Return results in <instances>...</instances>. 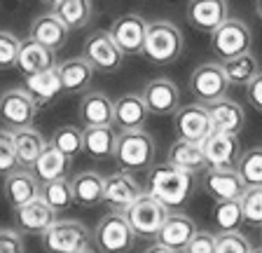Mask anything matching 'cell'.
Returning <instances> with one entry per match:
<instances>
[{
    "label": "cell",
    "mask_w": 262,
    "mask_h": 253,
    "mask_svg": "<svg viewBox=\"0 0 262 253\" xmlns=\"http://www.w3.org/2000/svg\"><path fill=\"white\" fill-rule=\"evenodd\" d=\"M56 71H59L63 94L87 92L94 80V73H96L89 66V61L84 59V56H73V59L61 61V64H56Z\"/></svg>",
    "instance_id": "cell-25"
},
{
    "label": "cell",
    "mask_w": 262,
    "mask_h": 253,
    "mask_svg": "<svg viewBox=\"0 0 262 253\" xmlns=\"http://www.w3.org/2000/svg\"><path fill=\"white\" fill-rule=\"evenodd\" d=\"M143 253H178V251H173V248H169V246H164V244H157V242H155L152 246H147Z\"/></svg>",
    "instance_id": "cell-46"
},
{
    "label": "cell",
    "mask_w": 262,
    "mask_h": 253,
    "mask_svg": "<svg viewBox=\"0 0 262 253\" xmlns=\"http://www.w3.org/2000/svg\"><path fill=\"white\" fill-rule=\"evenodd\" d=\"M68 35H71V31L66 28V24L56 17L54 12H45V14L35 17L31 28H28V38L38 40L40 45L49 47L52 52L63 50L66 43H68Z\"/></svg>",
    "instance_id": "cell-21"
},
{
    "label": "cell",
    "mask_w": 262,
    "mask_h": 253,
    "mask_svg": "<svg viewBox=\"0 0 262 253\" xmlns=\"http://www.w3.org/2000/svg\"><path fill=\"white\" fill-rule=\"evenodd\" d=\"M24 89L31 94V99L38 106H49L52 101H56L61 94H63L56 66L49 68V71L35 73V75H28L26 80H24Z\"/></svg>",
    "instance_id": "cell-29"
},
{
    "label": "cell",
    "mask_w": 262,
    "mask_h": 253,
    "mask_svg": "<svg viewBox=\"0 0 262 253\" xmlns=\"http://www.w3.org/2000/svg\"><path fill=\"white\" fill-rule=\"evenodd\" d=\"M260 230H262V227H260Z\"/></svg>",
    "instance_id": "cell-51"
},
{
    "label": "cell",
    "mask_w": 262,
    "mask_h": 253,
    "mask_svg": "<svg viewBox=\"0 0 262 253\" xmlns=\"http://www.w3.org/2000/svg\"><path fill=\"white\" fill-rule=\"evenodd\" d=\"M196 230H199L196 223L187 214H183V211H169V216H166V220L159 227L155 239H157V244H164V246L183 253L187 248V244L192 242V237L196 235Z\"/></svg>",
    "instance_id": "cell-18"
},
{
    "label": "cell",
    "mask_w": 262,
    "mask_h": 253,
    "mask_svg": "<svg viewBox=\"0 0 262 253\" xmlns=\"http://www.w3.org/2000/svg\"><path fill=\"white\" fill-rule=\"evenodd\" d=\"M14 138V150H16V162L19 169H28L31 171L38 162V157L42 155V150L47 148L45 136L35 129V126H26V129H14L12 132Z\"/></svg>",
    "instance_id": "cell-27"
},
{
    "label": "cell",
    "mask_w": 262,
    "mask_h": 253,
    "mask_svg": "<svg viewBox=\"0 0 262 253\" xmlns=\"http://www.w3.org/2000/svg\"><path fill=\"white\" fill-rule=\"evenodd\" d=\"M173 132L183 141H194V143H204L213 134V122L208 115V108L204 103H187L180 106L173 113Z\"/></svg>",
    "instance_id": "cell-11"
},
{
    "label": "cell",
    "mask_w": 262,
    "mask_h": 253,
    "mask_svg": "<svg viewBox=\"0 0 262 253\" xmlns=\"http://www.w3.org/2000/svg\"><path fill=\"white\" fill-rule=\"evenodd\" d=\"M185 50V38L180 33V28L169 19H157V22L147 24L145 45H143V54L157 64V66H169L183 56Z\"/></svg>",
    "instance_id": "cell-2"
},
{
    "label": "cell",
    "mask_w": 262,
    "mask_h": 253,
    "mask_svg": "<svg viewBox=\"0 0 262 253\" xmlns=\"http://www.w3.org/2000/svg\"><path fill=\"white\" fill-rule=\"evenodd\" d=\"M56 214L49 209L42 199H33V202L24 204L19 209H14V223L16 230L24 232V235H38L42 237L49 227L54 225Z\"/></svg>",
    "instance_id": "cell-20"
},
{
    "label": "cell",
    "mask_w": 262,
    "mask_h": 253,
    "mask_svg": "<svg viewBox=\"0 0 262 253\" xmlns=\"http://www.w3.org/2000/svg\"><path fill=\"white\" fill-rule=\"evenodd\" d=\"M40 199H42L54 214H66V211H71V206L75 204L71 178H59V181L40 183Z\"/></svg>",
    "instance_id": "cell-35"
},
{
    "label": "cell",
    "mask_w": 262,
    "mask_h": 253,
    "mask_svg": "<svg viewBox=\"0 0 262 253\" xmlns=\"http://www.w3.org/2000/svg\"><path fill=\"white\" fill-rule=\"evenodd\" d=\"M202 185L215 202L241 199L246 185L236 169H206L202 176Z\"/></svg>",
    "instance_id": "cell-19"
},
{
    "label": "cell",
    "mask_w": 262,
    "mask_h": 253,
    "mask_svg": "<svg viewBox=\"0 0 262 253\" xmlns=\"http://www.w3.org/2000/svg\"><path fill=\"white\" fill-rule=\"evenodd\" d=\"M253 246L241 232H220L215 235V253H251Z\"/></svg>",
    "instance_id": "cell-41"
},
{
    "label": "cell",
    "mask_w": 262,
    "mask_h": 253,
    "mask_svg": "<svg viewBox=\"0 0 262 253\" xmlns=\"http://www.w3.org/2000/svg\"><path fill=\"white\" fill-rule=\"evenodd\" d=\"M19 45H21V40L16 38L12 31H0V71L16 68Z\"/></svg>",
    "instance_id": "cell-42"
},
{
    "label": "cell",
    "mask_w": 262,
    "mask_h": 253,
    "mask_svg": "<svg viewBox=\"0 0 262 253\" xmlns=\"http://www.w3.org/2000/svg\"><path fill=\"white\" fill-rule=\"evenodd\" d=\"M80 253H98V251H94V248L89 246V248H84V251H80Z\"/></svg>",
    "instance_id": "cell-49"
},
{
    "label": "cell",
    "mask_w": 262,
    "mask_h": 253,
    "mask_svg": "<svg viewBox=\"0 0 262 253\" xmlns=\"http://www.w3.org/2000/svg\"><path fill=\"white\" fill-rule=\"evenodd\" d=\"M246 99H248V103H251L257 113H262V71L246 85Z\"/></svg>",
    "instance_id": "cell-45"
},
{
    "label": "cell",
    "mask_w": 262,
    "mask_h": 253,
    "mask_svg": "<svg viewBox=\"0 0 262 253\" xmlns=\"http://www.w3.org/2000/svg\"><path fill=\"white\" fill-rule=\"evenodd\" d=\"M253 47V31L244 19H232L229 17L225 24H220L211 33V50L220 61L232 59L251 52Z\"/></svg>",
    "instance_id": "cell-6"
},
{
    "label": "cell",
    "mask_w": 262,
    "mask_h": 253,
    "mask_svg": "<svg viewBox=\"0 0 262 253\" xmlns=\"http://www.w3.org/2000/svg\"><path fill=\"white\" fill-rule=\"evenodd\" d=\"M208 108V115H211V122H213V132H223V134H236L246 126V113L236 101L223 99L213 101V103L206 106Z\"/></svg>",
    "instance_id": "cell-24"
},
{
    "label": "cell",
    "mask_w": 262,
    "mask_h": 253,
    "mask_svg": "<svg viewBox=\"0 0 262 253\" xmlns=\"http://www.w3.org/2000/svg\"><path fill=\"white\" fill-rule=\"evenodd\" d=\"M49 143L54 145L59 153H63L66 157L75 160L77 155L84 153V138H82V129L73 124H63L59 126L54 134H52V141Z\"/></svg>",
    "instance_id": "cell-38"
},
{
    "label": "cell",
    "mask_w": 262,
    "mask_h": 253,
    "mask_svg": "<svg viewBox=\"0 0 262 253\" xmlns=\"http://www.w3.org/2000/svg\"><path fill=\"white\" fill-rule=\"evenodd\" d=\"M185 17L190 26L211 35L220 24L229 19V5L227 0H187Z\"/></svg>",
    "instance_id": "cell-16"
},
{
    "label": "cell",
    "mask_w": 262,
    "mask_h": 253,
    "mask_svg": "<svg viewBox=\"0 0 262 253\" xmlns=\"http://www.w3.org/2000/svg\"><path fill=\"white\" fill-rule=\"evenodd\" d=\"M236 171L246 187H262V145L244 150Z\"/></svg>",
    "instance_id": "cell-37"
},
{
    "label": "cell",
    "mask_w": 262,
    "mask_h": 253,
    "mask_svg": "<svg viewBox=\"0 0 262 253\" xmlns=\"http://www.w3.org/2000/svg\"><path fill=\"white\" fill-rule=\"evenodd\" d=\"M82 56L96 73H115L124 64V52L117 47L110 31H94L82 45Z\"/></svg>",
    "instance_id": "cell-8"
},
{
    "label": "cell",
    "mask_w": 262,
    "mask_h": 253,
    "mask_svg": "<svg viewBox=\"0 0 262 253\" xmlns=\"http://www.w3.org/2000/svg\"><path fill=\"white\" fill-rule=\"evenodd\" d=\"M103 185L105 178L98 171H80L71 178V187H73V197L75 204L80 206H96L103 202Z\"/></svg>",
    "instance_id": "cell-31"
},
{
    "label": "cell",
    "mask_w": 262,
    "mask_h": 253,
    "mask_svg": "<svg viewBox=\"0 0 262 253\" xmlns=\"http://www.w3.org/2000/svg\"><path fill=\"white\" fill-rule=\"evenodd\" d=\"M71 164H73L71 157H66L52 143H47V148L42 150V155L38 157V162H35V166L31 171L40 183H49L71 176Z\"/></svg>",
    "instance_id": "cell-30"
},
{
    "label": "cell",
    "mask_w": 262,
    "mask_h": 253,
    "mask_svg": "<svg viewBox=\"0 0 262 253\" xmlns=\"http://www.w3.org/2000/svg\"><path fill=\"white\" fill-rule=\"evenodd\" d=\"M113 160L126 174L150 169L155 164V138L145 129L120 132L117 134V143H115Z\"/></svg>",
    "instance_id": "cell-3"
},
{
    "label": "cell",
    "mask_w": 262,
    "mask_h": 253,
    "mask_svg": "<svg viewBox=\"0 0 262 253\" xmlns=\"http://www.w3.org/2000/svg\"><path fill=\"white\" fill-rule=\"evenodd\" d=\"M145 33H147V22L141 14H120L110 26V35L117 43L124 56H136L143 54V45H145Z\"/></svg>",
    "instance_id": "cell-13"
},
{
    "label": "cell",
    "mask_w": 262,
    "mask_h": 253,
    "mask_svg": "<svg viewBox=\"0 0 262 253\" xmlns=\"http://www.w3.org/2000/svg\"><path fill=\"white\" fill-rule=\"evenodd\" d=\"M204 155H206L208 169H236L241 160V143L236 134H223L213 132L202 143Z\"/></svg>",
    "instance_id": "cell-12"
},
{
    "label": "cell",
    "mask_w": 262,
    "mask_h": 253,
    "mask_svg": "<svg viewBox=\"0 0 262 253\" xmlns=\"http://www.w3.org/2000/svg\"><path fill=\"white\" fill-rule=\"evenodd\" d=\"M147 110L145 101L138 92L122 94L113 101V124L120 132H134V129H143L147 122Z\"/></svg>",
    "instance_id": "cell-17"
},
{
    "label": "cell",
    "mask_w": 262,
    "mask_h": 253,
    "mask_svg": "<svg viewBox=\"0 0 262 253\" xmlns=\"http://www.w3.org/2000/svg\"><path fill=\"white\" fill-rule=\"evenodd\" d=\"M68 31H82L94 19V3L92 0H59L52 10Z\"/></svg>",
    "instance_id": "cell-33"
},
{
    "label": "cell",
    "mask_w": 262,
    "mask_h": 253,
    "mask_svg": "<svg viewBox=\"0 0 262 253\" xmlns=\"http://www.w3.org/2000/svg\"><path fill=\"white\" fill-rule=\"evenodd\" d=\"M166 162L183 171H187V174H194V176L196 174H204V171L208 169L202 143L183 141V138H176L173 143H171L169 153H166Z\"/></svg>",
    "instance_id": "cell-26"
},
{
    "label": "cell",
    "mask_w": 262,
    "mask_h": 253,
    "mask_svg": "<svg viewBox=\"0 0 262 253\" xmlns=\"http://www.w3.org/2000/svg\"><path fill=\"white\" fill-rule=\"evenodd\" d=\"M38 110L40 106L31 99V94L24 87H12L0 94V120L10 132L33 126Z\"/></svg>",
    "instance_id": "cell-9"
},
{
    "label": "cell",
    "mask_w": 262,
    "mask_h": 253,
    "mask_svg": "<svg viewBox=\"0 0 262 253\" xmlns=\"http://www.w3.org/2000/svg\"><path fill=\"white\" fill-rule=\"evenodd\" d=\"M40 239L45 253H80L92 246V232L80 220H54Z\"/></svg>",
    "instance_id": "cell-5"
},
{
    "label": "cell",
    "mask_w": 262,
    "mask_h": 253,
    "mask_svg": "<svg viewBox=\"0 0 262 253\" xmlns=\"http://www.w3.org/2000/svg\"><path fill=\"white\" fill-rule=\"evenodd\" d=\"M56 66V52H52L49 47L40 45L38 40L24 38L19 45V56H16V68L24 73V77L35 75V73L49 71Z\"/></svg>",
    "instance_id": "cell-23"
},
{
    "label": "cell",
    "mask_w": 262,
    "mask_h": 253,
    "mask_svg": "<svg viewBox=\"0 0 262 253\" xmlns=\"http://www.w3.org/2000/svg\"><path fill=\"white\" fill-rule=\"evenodd\" d=\"M166 216H169V209H166L164 204H159L152 195H147V193H143L141 197L124 211V218L129 220L134 235L141 237V239H155L159 227L164 225Z\"/></svg>",
    "instance_id": "cell-7"
},
{
    "label": "cell",
    "mask_w": 262,
    "mask_h": 253,
    "mask_svg": "<svg viewBox=\"0 0 262 253\" xmlns=\"http://www.w3.org/2000/svg\"><path fill=\"white\" fill-rule=\"evenodd\" d=\"M16 169H19V162H16V150H14L12 132L10 129H0V176L5 178Z\"/></svg>",
    "instance_id": "cell-40"
},
{
    "label": "cell",
    "mask_w": 262,
    "mask_h": 253,
    "mask_svg": "<svg viewBox=\"0 0 262 253\" xmlns=\"http://www.w3.org/2000/svg\"><path fill=\"white\" fill-rule=\"evenodd\" d=\"M251 253H262V248H253V251Z\"/></svg>",
    "instance_id": "cell-50"
},
{
    "label": "cell",
    "mask_w": 262,
    "mask_h": 253,
    "mask_svg": "<svg viewBox=\"0 0 262 253\" xmlns=\"http://www.w3.org/2000/svg\"><path fill=\"white\" fill-rule=\"evenodd\" d=\"M241 209H244V225L262 227V187H246L241 195Z\"/></svg>",
    "instance_id": "cell-39"
},
{
    "label": "cell",
    "mask_w": 262,
    "mask_h": 253,
    "mask_svg": "<svg viewBox=\"0 0 262 253\" xmlns=\"http://www.w3.org/2000/svg\"><path fill=\"white\" fill-rule=\"evenodd\" d=\"M77 113L84 126H108L113 124V99L103 92H84Z\"/></svg>",
    "instance_id": "cell-28"
},
{
    "label": "cell",
    "mask_w": 262,
    "mask_h": 253,
    "mask_svg": "<svg viewBox=\"0 0 262 253\" xmlns=\"http://www.w3.org/2000/svg\"><path fill=\"white\" fill-rule=\"evenodd\" d=\"M141 195H143V187L138 185L136 178L131 176V174H126V171H115V174L105 176L103 202L108 204L110 211L124 214Z\"/></svg>",
    "instance_id": "cell-14"
},
{
    "label": "cell",
    "mask_w": 262,
    "mask_h": 253,
    "mask_svg": "<svg viewBox=\"0 0 262 253\" xmlns=\"http://www.w3.org/2000/svg\"><path fill=\"white\" fill-rule=\"evenodd\" d=\"M211 216H213V225H215L218 232H241V227H244V209H241V199L215 202Z\"/></svg>",
    "instance_id": "cell-36"
},
{
    "label": "cell",
    "mask_w": 262,
    "mask_h": 253,
    "mask_svg": "<svg viewBox=\"0 0 262 253\" xmlns=\"http://www.w3.org/2000/svg\"><path fill=\"white\" fill-rule=\"evenodd\" d=\"M84 138V155L96 162H103L115 155V143H117V134L113 132V124L108 126H84L82 129Z\"/></svg>",
    "instance_id": "cell-32"
},
{
    "label": "cell",
    "mask_w": 262,
    "mask_h": 253,
    "mask_svg": "<svg viewBox=\"0 0 262 253\" xmlns=\"http://www.w3.org/2000/svg\"><path fill=\"white\" fill-rule=\"evenodd\" d=\"M136 242V235L131 230L124 214L110 211L98 220L92 232V244L98 253H129Z\"/></svg>",
    "instance_id": "cell-4"
},
{
    "label": "cell",
    "mask_w": 262,
    "mask_h": 253,
    "mask_svg": "<svg viewBox=\"0 0 262 253\" xmlns=\"http://www.w3.org/2000/svg\"><path fill=\"white\" fill-rule=\"evenodd\" d=\"M227 77H225V71L220 64L215 61H206V64H199V66L192 71L190 75V92L199 103L208 106L213 101L223 99L227 94Z\"/></svg>",
    "instance_id": "cell-10"
},
{
    "label": "cell",
    "mask_w": 262,
    "mask_h": 253,
    "mask_svg": "<svg viewBox=\"0 0 262 253\" xmlns=\"http://www.w3.org/2000/svg\"><path fill=\"white\" fill-rule=\"evenodd\" d=\"M183 253H215V235L208 230H196Z\"/></svg>",
    "instance_id": "cell-43"
},
{
    "label": "cell",
    "mask_w": 262,
    "mask_h": 253,
    "mask_svg": "<svg viewBox=\"0 0 262 253\" xmlns=\"http://www.w3.org/2000/svg\"><path fill=\"white\" fill-rule=\"evenodd\" d=\"M194 193V174L159 162L147 169V195H152L169 211H183Z\"/></svg>",
    "instance_id": "cell-1"
},
{
    "label": "cell",
    "mask_w": 262,
    "mask_h": 253,
    "mask_svg": "<svg viewBox=\"0 0 262 253\" xmlns=\"http://www.w3.org/2000/svg\"><path fill=\"white\" fill-rule=\"evenodd\" d=\"M40 3H45V5H56L59 0H40Z\"/></svg>",
    "instance_id": "cell-48"
},
{
    "label": "cell",
    "mask_w": 262,
    "mask_h": 253,
    "mask_svg": "<svg viewBox=\"0 0 262 253\" xmlns=\"http://www.w3.org/2000/svg\"><path fill=\"white\" fill-rule=\"evenodd\" d=\"M0 253H26L21 232L3 227V230H0Z\"/></svg>",
    "instance_id": "cell-44"
},
{
    "label": "cell",
    "mask_w": 262,
    "mask_h": 253,
    "mask_svg": "<svg viewBox=\"0 0 262 253\" xmlns=\"http://www.w3.org/2000/svg\"><path fill=\"white\" fill-rule=\"evenodd\" d=\"M141 96L152 115H173L180 108V89L169 77H155L145 82Z\"/></svg>",
    "instance_id": "cell-15"
},
{
    "label": "cell",
    "mask_w": 262,
    "mask_h": 253,
    "mask_svg": "<svg viewBox=\"0 0 262 253\" xmlns=\"http://www.w3.org/2000/svg\"><path fill=\"white\" fill-rule=\"evenodd\" d=\"M3 195H5L7 204H10L12 209H19V206L40 197V181L33 176V171L16 169V171H12L10 176H5Z\"/></svg>",
    "instance_id": "cell-22"
},
{
    "label": "cell",
    "mask_w": 262,
    "mask_h": 253,
    "mask_svg": "<svg viewBox=\"0 0 262 253\" xmlns=\"http://www.w3.org/2000/svg\"><path fill=\"white\" fill-rule=\"evenodd\" d=\"M255 12H257V17L262 19V0H255Z\"/></svg>",
    "instance_id": "cell-47"
},
{
    "label": "cell",
    "mask_w": 262,
    "mask_h": 253,
    "mask_svg": "<svg viewBox=\"0 0 262 253\" xmlns=\"http://www.w3.org/2000/svg\"><path fill=\"white\" fill-rule=\"evenodd\" d=\"M220 66H223V71H225L227 82L236 85V87H246V85L260 73V64H257L253 52H246V54L225 59V61H220Z\"/></svg>",
    "instance_id": "cell-34"
}]
</instances>
